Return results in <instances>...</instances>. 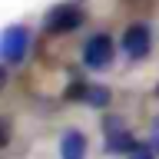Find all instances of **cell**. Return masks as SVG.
<instances>
[{
  "instance_id": "1",
  "label": "cell",
  "mask_w": 159,
  "mask_h": 159,
  "mask_svg": "<svg viewBox=\"0 0 159 159\" xmlns=\"http://www.w3.org/2000/svg\"><path fill=\"white\" fill-rule=\"evenodd\" d=\"M43 27H47V33H53V37H66V33L83 27V10H80L76 3H57V7L47 10Z\"/></svg>"
},
{
  "instance_id": "2",
  "label": "cell",
  "mask_w": 159,
  "mask_h": 159,
  "mask_svg": "<svg viewBox=\"0 0 159 159\" xmlns=\"http://www.w3.org/2000/svg\"><path fill=\"white\" fill-rule=\"evenodd\" d=\"M113 60H116V43L109 33H93L83 43V63L89 70H106Z\"/></svg>"
},
{
  "instance_id": "3",
  "label": "cell",
  "mask_w": 159,
  "mask_h": 159,
  "mask_svg": "<svg viewBox=\"0 0 159 159\" xmlns=\"http://www.w3.org/2000/svg\"><path fill=\"white\" fill-rule=\"evenodd\" d=\"M27 50H30V30L27 27L13 23V27H7L0 33V60L3 63H23Z\"/></svg>"
},
{
  "instance_id": "4",
  "label": "cell",
  "mask_w": 159,
  "mask_h": 159,
  "mask_svg": "<svg viewBox=\"0 0 159 159\" xmlns=\"http://www.w3.org/2000/svg\"><path fill=\"white\" fill-rule=\"evenodd\" d=\"M152 50V30L146 23H129L123 33V53L129 60H146Z\"/></svg>"
},
{
  "instance_id": "5",
  "label": "cell",
  "mask_w": 159,
  "mask_h": 159,
  "mask_svg": "<svg viewBox=\"0 0 159 159\" xmlns=\"http://www.w3.org/2000/svg\"><path fill=\"white\" fill-rule=\"evenodd\" d=\"M86 133H80V129H66L63 139H60V159H86Z\"/></svg>"
},
{
  "instance_id": "6",
  "label": "cell",
  "mask_w": 159,
  "mask_h": 159,
  "mask_svg": "<svg viewBox=\"0 0 159 159\" xmlns=\"http://www.w3.org/2000/svg\"><path fill=\"white\" fill-rule=\"evenodd\" d=\"M70 96L83 99L86 106L103 109V106L109 103V89H106V86H89V83H76V86H70Z\"/></svg>"
},
{
  "instance_id": "7",
  "label": "cell",
  "mask_w": 159,
  "mask_h": 159,
  "mask_svg": "<svg viewBox=\"0 0 159 159\" xmlns=\"http://www.w3.org/2000/svg\"><path fill=\"white\" fill-rule=\"evenodd\" d=\"M133 143H136V139L129 136V129L123 126L119 119H109V136H106V146H109V149H123V152H126Z\"/></svg>"
},
{
  "instance_id": "8",
  "label": "cell",
  "mask_w": 159,
  "mask_h": 159,
  "mask_svg": "<svg viewBox=\"0 0 159 159\" xmlns=\"http://www.w3.org/2000/svg\"><path fill=\"white\" fill-rule=\"evenodd\" d=\"M129 159H156V146L152 143H133V146L126 149Z\"/></svg>"
},
{
  "instance_id": "9",
  "label": "cell",
  "mask_w": 159,
  "mask_h": 159,
  "mask_svg": "<svg viewBox=\"0 0 159 159\" xmlns=\"http://www.w3.org/2000/svg\"><path fill=\"white\" fill-rule=\"evenodd\" d=\"M3 143H7V129L0 126V146H3Z\"/></svg>"
},
{
  "instance_id": "10",
  "label": "cell",
  "mask_w": 159,
  "mask_h": 159,
  "mask_svg": "<svg viewBox=\"0 0 159 159\" xmlns=\"http://www.w3.org/2000/svg\"><path fill=\"white\" fill-rule=\"evenodd\" d=\"M3 80H7V73H3V70H0V86H3Z\"/></svg>"
},
{
  "instance_id": "11",
  "label": "cell",
  "mask_w": 159,
  "mask_h": 159,
  "mask_svg": "<svg viewBox=\"0 0 159 159\" xmlns=\"http://www.w3.org/2000/svg\"><path fill=\"white\" fill-rule=\"evenodd\" d=\"M156 96H159V89H156Z\"/></svg>"
}]
</instances>
